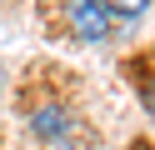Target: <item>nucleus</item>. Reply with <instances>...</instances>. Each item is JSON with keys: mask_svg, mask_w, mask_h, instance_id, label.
Listing matches in <instances>:
<instances>
[{"mask_svg": "<svg viewBox=\"0 0 155 150\" xmlns=\"http://www.w3.org/2000/svg\"><path fill=\"white\" fill-rule=\"evenodd\" d=\"M70 25H75L80 40H105L110 25H115V10L100 5V0H75V5H70Z\"/></svg>", "mask_w": 155, "mask_h": 150, "instance_id": "f257e3e1", "label": "nucleus"}, {"mask_svg": "<svg viewBox=\"0 0 155 150\" xmlns=\"http://www.w3.org/2000/svg\"><path fill=\"white\" fill-rule=\"evenodd\" d=\"M70 125H75V120L65 115L60 105H45V110H35V115H30V130H35L40 140H60V135H70Z\"/></svg>", "mask_w": 155, "mask_h": 150, "instance_id": "f03ea898", "label": "nucleus"}, {"mask_svg": "<svg viewBox=\"0 0 155 150\" xmlns=\"http://www.w3.org/2000/svg\"><path fill=\"white\" fill-rule=\"evenodd\" d=\"M150 110H155V95H150Z\"/></svg>", "mask_w": 155, "mask_h": 150, "instance_id": "7ed1b4c3", "label": "nucleus"}]
</instances>
